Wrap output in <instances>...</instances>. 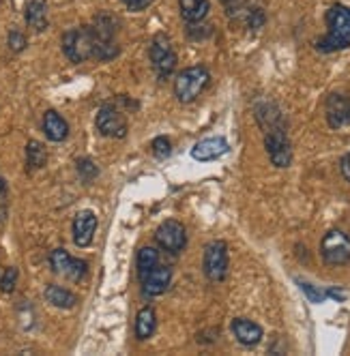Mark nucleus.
Segmentation results:
<instances>
[{
	"label": "nucleus",
	"mask_w": 350,
	"mask_h": 356,
	"mask_svg": "<svg viewBox=\"0 0 350 356\" xmlns=\"http://www.w3.org/2000/svg\"><path fill=\"white\" fill-rule=\"evenodd\" d=\"M49 266L56 275H63L71 282H80L88 273V264L80 258H71L65 249H54L49 253Z\"/></svg>",
	"instance_id": "1a4fd4ad"
},
{
	"label": "nucleus",
	"mask_w": 350,
	"mask_h": 356,
	"mask_svg": "<svg viewBox=\"0 0 350 356\" xmlns=\"http://www.w3.org/2000/svg\"><path fill=\"white\" fill-rule=\"evenodd\" d=\"M26 24L37 33H43L47 29V3L45 0H31L26 7Z\"/></svg>",
	"instance_id": "412c9836"
},
{
	"label": "nucleus",
	"mask_w": 350,
	"mask_h": 356,
	"mask_svg": "<svg viewBox=\"0 0 350 356\" xmlns=\"http://www.w3.org/2000/svg\"><path fill=\"white\" fill-rule=\"evenodd\" d=\"M122 3H125V7L132 9V11H144V9L151 7L155 0H122Z\"/></svg>",
	"instance_id": "c756f323"
},
{
	"label": "nucleus",
	"mask_w": 350,
	"mask_h": 356,
	"mask_svg": "<svg viewBox=\"0 0 350 356\" xmlns=\"http://www.w3.org/2000/svg\"><path fill=\"white\" fill-rule=\"evenodd\" d=\"M211 82V73L207 67L196 65L183 69L177 80H174V97H177L181 104H193V101L202 95V90Z\"/></svg>",
	"instance_id": "f03ea898"
},
{
	"label": "nucleus",
	"mask_w": 350,
	"mask_h": 356,
	"mask_svg": "<svg viewBox=\"0 0 350 356\" xmlns=\"http://www.w3.org/2000/svg\"><path fill=\"white\" fill-rule=\"evenodd\" d=\"M159 264V251L155 247H142L138 251V277L140 282Z\"/></svg>",
	"instance_id": "5701e85b"
},
{
	"label": "nucleus",
	"mask_w": 350,
	"mask_h": 356,
	"mask_svg": "<svg viewBox=\"0 0 350 356\" xmlns=\"http://www.w3.org/2000/svg\"><path fill=\"white\" fill-rule=\"evenodd\" d=\"M76 165H78V174H80V178H82L84 183H90L93 178L99 174V168L90 159H78Z\"/></svg>",
	"instance_id": "cd10ccee"
},
{
	"label": "nucleus",
	"mask_w": 350,
	"mask_h": 356,
	"mask_svg": "<svg viewBox=\"0 0 350 356\" xmlns=\"http://www.w3.org/2000/svg\"><path fill=\"white\" fill-rule=\"evenodd\" d=\"M148 56H151L153 69L157 71L159 80L170 78V75L174 73V69H177V63H179V56H177V52H174L170 37H166L164 33L153 37L151 45H148Z\"/></svg>",
	"instance_id": "20e7f679"
},
{
	"label": "nucleus",
	"mask_w": 350,
	"mask_h": 356,
	"mask_svg": "<svg viewBox=\"0 0 350 356\" xmlns=\"http://www.w3.org/2000/svg\"><path fill=\"white\" fill-rule=\"evenodd\" d=\"M179 9H181V17L187 24H198L209 15L211 3L209 0H179Z\"/></svg>",
	"instance_id": "a211bd4d"
},
{
	"label": "nucleus",
	"mask_w": 350,
	"mask_h": 356,
	"mask_svg": "<svg viewBox=\"0 0 350 356\" xmlns=\"http://www.w3.org/2000/svg\"><path fill=\"white\" fill-rule=\"evenodd\" d=\"M172 282V270L168 266H155L142 279V290L146 296H161Z\"/></svg>",
	"instance_id": "dca6fc26"
},
{
	"label": "nucleus",
	"mask_w": 350,
	"mask_h": 356,
	"mask_svg": "<svg viewBox=\"0 0 350 356\" xmlns=\"http://www.w3.org/2000/svg\"><path fill=\"white\" fill-rule=\"evenodd\" d=\"M228 150H230L228 140L217 136V138H207V140H200L198 144H193L191 157L196 161H215V159L226 155Z\"/></svg>",
	"instance_id": "f8f14e48"
},
{
	"label": "nucleus",
	"mask_w": 350,
	"mask_h": 356,
	"mask_svg": "<svg viewBox=\"0 0 350 356\" xmlns=\"http://www.w3.org/2000/svg\"><path fill=\"white\" fill-rule=\"evenodd\" d=\"M221 3L226 5V7H232V5H237V3H239V0H221Z\"/></svg>",
	"instance_id": "72a5a7b5"
},
{
	"label": "nucleus",
	"mask_w": 350,
	"mask_h": 356,
	"mask_svg": "<svg viewBox=\"0 0 350 356\" xmlns=\"http://www.w3.org/2000/svg\"><path fill=\"white\" fill-rule=\"evenodd\" d=\"M45 163H47V150H45V146L41 142H37V140H31L26 144V170L35 172V170H41Z\"/></svg>",
	"instance_id": "4be33fe9"
},
{
	"label": "nucleus",
	"mask_w": 350,
	"mask_h": 356,
	"mask_svg": "<svg viewBox=\"0 0 350 356\" xmlns=\"http://www.w3.org/2000/svg\"><path fill=\"white\" fill-rule=\"evenodd\" d=\"M97 129L102 136L106 138H116V140H122L125 136H127V120H125V116L110 104H106L102 110L97 112Z\"/></svg>",
	"instance_id": "9d476101"
},
{
	"label": "nucleus",
	"mask_w": 350,
	"mask_h": 356,
	"mask_svg": "<svg viewBox=\"0 0 350 356\" xmlns=\"http://www.w3.org/2000/svg\"><path fill=\"white\" fill-rule=\"evenodd\" d=\"M324 116L331 129H342L350 124V97L342 92H331L324 101Z\"/></svg>",
	"instance_id": "9b49d317"
},
{
	"label": "nucleus",
	"mask_w": 350,
	"mask_h": 356,
	"mask_svg": "<svg viewBox=\"0 0 350 356\" xmlns=\"http://www.w3.org/2000/svg\"><path fill=\"white\" fill-rule=\"evenodd\" d=\"M155 328H157V314H155V309L153 307H142L138 312V316H136V337L140 341L153 337Z\"/></svg>",
	"instance_id": "aec40b11"
},
{
	"label": "nucleus",
	"mask_w": 350,
	"mask_h": 356,
	"mask_svg": "<svg viewBox=\"0 0 350 356\" xmlns=\"http://www.w3.org/2000/svg\"><path fill=\"white\" fill-rule=\"evenodd\" d=\"M254 112H256V120L260 124L262 134L271 131V129H280V127H288L286 116L273 101H260V104H256Z\"/></svg>",
	"instance_id": "2eb2a0df"
},
{
	"label": "nucleus",
	"mask_w": 350,
	"mask_h": 356,
	"mask_svg": "<svg viewBox=\"0 0 350 356\" xmlns=\"http://www.w3.org/2000/svg\"><path fill=\"white\" fill-rule=\"evenodd\" d=\"M63 52L71 63H86L95 56V33L90 26L71 29L63 35Z\"/></svg>",
	"instance_id": "7ed1b4c3"
},
{
	"label": "nucleus",
	"mask_w": 350,
	"mask_h": 356,
	"mask_svg": "<svg viewBox=\"0 0 350 356\" xmlns=\"http://www.w3.org/2000/svg\"><path fill=\"white\" fill-rule=\"evenodd\" d=\"M155 241L157 245L168 251V253H181L187 245V232L185 225L177 219H166L164 223H159V227L155 230Z\"/></svg>",
	"instance_id": "6e6552de"
},
{
	"label": "nucleus",
	"mask_w": 350,
	"mask_h": 356,
	"mask_svg": "<svg viewBox=\"0 0 350 356\" xmlns=\"http://www.w3.org/2000/svg\"><path fill=\"white\" fill-rule=\"evenodd\" d=\"M327 22V35L316 41V49L320 54H333L350 47V7L333 5L324 13Z\"/></svg>",
	"instance_id": "f257e3e1"
},
{
	"label": "nucleus",
	"mask_w": 350,
	"mask_h": 356,
	"mask_svg": "<svg viewBox=\"0 0 350 356\" xmlns=\"http://www.w3.org/2000/svg\"><path fill=\"white\" fill-rule=\"evenodd\" d=\"M320 256L329 266L350 262V236L344 230H329L320 241Z\"/></svg>",
	"instance_id": "423d86ee"
},
{
	"label": "nucleus",
	"mask_w": 350,
	"mask_h": 356,
	"mask_svg": "<svg viewBox=\"0 0 350 356\" xmlns=\"http://www.w3.org/2000/svg\"><path fill=\"white\" fill-rule=\"evenodd\" d=\"M5 191H7V183L3 181V178H0V195H3Z\"/></svg>",
	"instance_id": "473e14b6"
},
{
	"label": "nucleus",
	"mask_w": 350,
	"mask_h": 356,
	"mask_svg": "<svg viewBox=\"0 0 350 356\" xmlns=\"http://www.w3.org/2000/svg\"><path fill=\"white\" fill-rule=\"evenodd\" d=\"M43 134L52 142H63L69 136V122L54 110H47L43 114Z\"/></svg>",
	"instance_id": "f3484780"
},
{
	"label": "nucleus",
	"mask_w": 350,
	"mask_h": 356,
	"mask_svg": "<svg viewBox=\"0 0 350 356\" xmlns=\"http://www.w3.org/2000/svg\"><path fill=\"white\" fill-rule=\"evenodd\" d=\"M97 230V215L93 211H80L73 219V243L78 247H88L95 238Z\"/></svg>",
	"instance_id": "4468645a"
},
{
	"label": "nucleus",
	"mask_w": 350,
	"mask_h": 356,
	"mask_svg": "<svg viewBox=\"0 0 350 356\" xmlns=\"http://www.w3.org/2000/svg\"><path fill=\"white\" fill-rule=\"evenodd\" d=\"M7 43H9V49H11V52H24V47H26V37H24L19 31H11L9 33V39H7Z\"/></svg>",
	"instance_id": "c85d7f7f"
},
{
	"label": "nucleus",
	"mask_w": 350,
	"mask_h": 356,
	"mask_svg": "<svg viewBox=\"0 0 350 356\" xmlns=\"http://www.w3.org/2000/svg\"><path fill=\"white\" fill-rule=\"evenodd\" d=\"M245 24L249 31H260L267 24V13L260 7H249L245 9Z\"/></svg>",
	"instance_id": "b1692460"
},
{
	"label": "nucleus",
	"mask_w": 350,
	"mask_h": 356,
	"mask_svg": "<svg viewBox=\"0 0 350 356\" xmlns=\"http://www.w3.org/2000/svg\"><path fill=\"white\" fill-rule=\"evenodd\" d=\"M340 170H342V176H344L346 181L350 183V152H348V155H344V157H342V161H340Z\"/></svg>",
	"instance_id": "2f4dec72"
},
{
	"label": "nucleus",
	"mask_w": 350,
	"mask_h": 356,
	"mask_svg": "<svg viewBox=\"0 0 350 356\" xmlns=\"http://www.w3.org/2000/svg\"><path fill=\"white\" fill-rule=\"evenodd\" d=\"M151 150L157 159H168L172 155V142L166 136H159L151 142Z\"/></svg>",
	"instance_id": "a878e982"
},
{
	"label": "nucleus",
	"mask_w": 350,
	"mask_h": 356,
	"mask_svg": "<svg viewBox=\"0 0 350 356\" xmlns=\"http://www.w3.org/2000/svg\"><path fill=\"white\" fill-rule=\"evenodd\" d=\"M324 294H327V298H333V300H337V302H344L346 300V290H342V288H327L324 290Z\"/></svg>",
	"instance_id": "7c9ffc66"
},
{
	"label": "nucleus",
	"mask_w": 350,
	"mask_h": 356,
	"mask_svg": "<svg viewBox=\"0 0 350 356\" xmlns=\"http://www.w3.org/2000/svg\"><path fill=\"white\" fill-rule=\"evenodd\" d=\"M264 148L275 168H290L292 163V142L288 138V127L264 131Z\"/></svg>",
	"instance_id": "0eeeda50"
},
{
	"label": "nucleus",
	"mask_w": 350,
	"mask_h": 356,
	"mask_svg": "<svg viewBox=\"0 0 350 356\" xmlns=\"http://www.w3.org/2000/svg\"><path fill=\"white\" fill-rule=\"evenodd\" d=\"M17 286V268L15 266H9L5 270V275L0 277V290H3L5 294H11Z\"/></svg>",
	"instance_id": "bb28decb"
},
{
	"label": "nucleus",
	"mask_w": 350,
	"mask_h": 356,
	"mask_svg": "<svg viewBox=\"0 0 350 356\" xmlns=\"http://www.w3.org/2000/svg\"><path fill=\"white\" fill-rule=\"evenodd\" d=\"M230 330H232L234 339L241 346H247V348L258 346L262 341V337H264L262 326L258 322H254V320H247V318H234L232 324H230Z\"/></svg>",
	"instance_id": "ddd939ff"
},
{
	"label": "nucleus",
	"mask_w": 350,
	"mask_h": 356,
	"mask_svg": "<svg viewBox=\"0 0 350 356\" xmlns=\"http://www.w3.org/2000/svg\"><path fill=\"white\" fill-rule=\"evenodd\" d=\"M296 284H299V288L303 290V294L310 298V302L320 305V302L327 300V294H324V290H318V288H316V286H312L310 282H303V279H296Z\"/></svg>",
	"instance_id": "393cba45"
},
{
	"label": "nucleus",
	"mask_w": 350,
	"mask_h": 356,
	"mask_svg": "<svg viewBox=\"0 0 350 356\" xmlns=\"http://www.w3.org/2000/svg\"><path fill=\"white\" fill-rule=\"evenodd\" d=\"M45 300L49 305H54V307L58 309H71V307H76V302H78V296L69 292L67 288H61L56 284H49L45 288Z\"/></svg>",
	"instance_id": "6ab92c4d"
},
{
	"label": "nucleus",
	"mask_w": 350,
	"mask_h": 356,
	"mask_svg": "<svg viewBox=\"0 0 350 356\" xmlns=\"http://www.w3.org/2000/svg\"><path fill=\"white\" fill-rule=\"evenodd\" d=\"M230 268V256H228V245L223 241H211L205 247V258H202V270L209 282H223L228 277Z\"/></svg>",
	"instance_id": "39448f33"
}]
</instances>
